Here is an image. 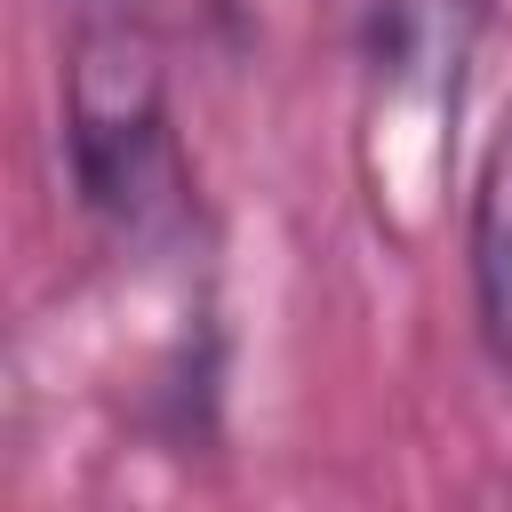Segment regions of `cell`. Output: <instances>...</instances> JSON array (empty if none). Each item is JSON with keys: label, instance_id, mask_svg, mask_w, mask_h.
I'll list each match as a JSON object with an SVG mask.
<instances>
[{"label": "cell", "instance_id": "obj_1", "mask_svg": "<svg viewBox=\"0 0 512 512\" xmlns=\"http://www.w3.org/2000/svg\"><path fill=\"white\" fill-rule=\"evenodd\" d=\"M64 168L80 208L120 248H168L192 224V168L168 112L160 40L128 16H80L64 64Z\"/></svg>", "mask_w": 512, "mask_h": 512}, {"label": "cell", "instance_id": "obj_3", "mask_svg": "<svg viewBox=\"0 0 512 512\" xmlns=\"http://www.w3.org/2000/svg\"><path fill=\"white\" fill-rule=\"evenodd\" d=\"M80 16H104V8H128V0H72Z\"/></svg>", "mask_w": 512, "mask_h": 512}, {"label": "cell", "instance_id": "obj_2", "mask_svg": "<svg viewBox=\"0 0 512 512\" xmlns=\"http://www.w3.org/2000/svg\"><path fill=\"white\" fill-rule=\"evenodd\" d=\"M464 256H472V304H480V336L496 352V368L512 376V104L488 136L480 184H472V224H464Z\"/></svg>", "mask_w": 512, "mask_h": 512}]
</instances>
